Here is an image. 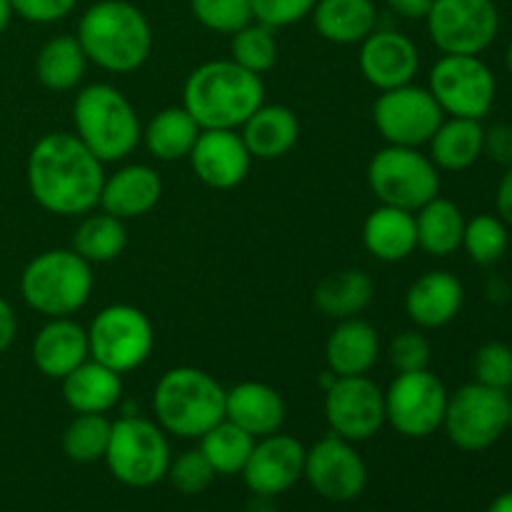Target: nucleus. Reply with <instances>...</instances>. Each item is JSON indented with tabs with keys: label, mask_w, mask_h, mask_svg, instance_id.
Segmentation results:
<instances>
[{
	"label": "nucleus",
	"mask_w": 512,
	"mask_h": 512,
	"mask_svg": "<svg viewBox=\"0 0 512 512\" xmlns=\"http://www.w3.org/2000/svg\"><path fill=\"white\" fill-rule=\"evenodd\" d=\"M25 180L35 203L58 218L93 213L105 183L103 163L75 133H48L33 145Z\"/></svg>",
	"instance_id": "1"
},
{
	"label": "nucleus",
	"mask_w": 512,
	"mask_h": 512,
	"mask_svg": "<svg viewBox=\"0 0 512 512\" xmlns=\"http://www.w3.org/2000/svg\"><path fill=\"white\" fill-rule=\"evenodd\" d=\"M265 103L263 78L233 60H208L188 75L183 108L200 130H238Z\"/></svg>",
	"instance_id": "2"
},
{
	"label": "nucleus",
	"mask_w": 512,
	"mask_h": 512,
	"mask_svg": "<svg viewBox=\"0 0 512 512\" xmlns=\"http://www.w3.org/2000/svg\"><path fill=\"white\" fill-rule=\"evenodd\" d=\"M80 48L88 63L108 73H133L153 53V28L138 5L128 0H98L78 23Z\"/></svg>",
	"instance_id": "3"
},
{
	"label": "nucleus",
	"mask_w": 512,
	"mask_h": 512,
	"mask_svg": "<svg viewBox=\"0 0 512 512\" xmlns=\"http://www.w3.org/2000/svg\"><path fill=\"white\" fill-rule=\"evenodd\" d=\"M153 410L168 435L200 440L225 420V388L200 368H170L155 383Z\"/></svg>",
	"instance_id": "4"
},
{
	"label": "nucleus",
	"mask_w": 512,
	"mask_h": 512,
	"mask_svg": "<svg viewBox=\"0 0 512 512\" xmlns=\"http://www.w3.org/2000/svg\"><path fill=\"white\" fill-rule=\"evenodd\" d=\"M73 125L80 143L100 163L128 158L143 140L133 103L108 83H93L75 95Z\"/></svg>",
	"instance_id": "5"
},
{
	"label": "nucleus",
	"mask_w": 512,
	"mask_h": 512,
	"mask_svg": "<svg viewBox=\"0 0 512 512\" xmlns=\"http://www.w3.org/2000/svg\"><path fill=\"white\" fill-rule=\"evenodd\" d=\"M93 265L73 248H53L35 255L20 275L25 305L45 318H70L93 295Z\"/></svg>",
	"instance_id": "6"
},
{
	"label": "nucleus",
	"mask_w": 512,
	"mask_h": 512,
	"mask_svg": "<svg viewBox=\"0 0 512 512\" xmlns=\"http://www.w3.org/2000/svg\"><path fill=\"white\" fill-rule=\"evenodd\" d=\"M105 465L118 483L128 488H153L168 475L170 443L168 433L153 420L140 415H123L110 428Z\"/></svg>",
	"instance_id": "7"
},
{
	"label": "nucleus",
	"mask_w": 512,
	"mask_h": 512,
	"mask_svg": "<svg viewBox=\"0 0 512 512\" xmlns=\"http://www.w3.org/2000/svg\"><path fill=\"white\" fill-rule=\"evenodd\" d=\"M368 185L380 205L415 213L440 195V170L418 148L385 145L368 163Z\"/></svg>",
	"instance_id": "8"
},
{
	"label": "nucleus",
	"mask_w": 512,
	"mask_h": 512,
	"mask_svg": "<svg viewBox=\"0 0 512 512\" xmlns=\"http://www.w3.org/2000/svg\"><path fill=\"white\" fill-rule=\"evenodd\" d=\"M88 345L90 358L123 375L148 363L155 348V330L143 310L128 303H115L93 318Z\"/></svg>",
	"instance_id": "9"
},
{
	"label": "nucleus",
	"mask_w": 512,
	"mask_h": 512,
	"mask_svg": "<svg viewBox=\"0 0 512 512\" xmlns=\"http://www.w3.org/2000/svg\"><path fill=\"white\" fill-rule=\"evenodd\" d=\"M510 398L503 390L468 383L448 398L443 428L450 443L465 453H480L498 443L508 430Z\"/></svg>",
	"instance_id": "10"
},
{
	"label": "nucleus",
	"mask_w": 512,
	"mask_h": 512,
	"mask_svg": "<svg viewBox=\"0 0 512 512\" xmlns=\"http://www.w3.org/2000/svg\"><path fill=\"white\" fill-rule=\"evenodd\" d=\"M428 90L450 118L483 120L493 110L498 83L480 55H443L430 70Z\"/></svg>",
	"instance_id": "11"
},
{
	"label": "nucleus",
	"mask_w": 512,
	"mask_h": 512,
	"mask_svg": "<svg viewBox=\"0 0 512 512\" xmlns=\"http://www.w3.org/2000/svg\"><path fill=\"white\" fill-rule=\"evenodd\" d=\"M450 393L430 370L398 373L385 390V423L410 440L430 438L443 428Z\"/></svg>",
	"instance_id": "12"
},
{
	"label": "nucleus",
	"mask_w": 512,
	"mask_h": 512,
	"mask_svg": "<svg viewBox=\"0 0 512 512\" xmlns=\"http://www.w3.org/2000/svg\"><path fill=\"white\" fill-rule=\"evenodd\" d=\"M425 25L443 55H480L498 38L500 13L493 0H435Z\"/></svg>",
	"instance_id": "13"
},
{
	"label": "nucleus",
	"mask_w": 512,
	"mask_h": 512,
	"mask_svg": "<svg viewBox=\"0 0 512 512\" xmlns=\"http://www.w3.org/2000/svg\"><path fill=\"white\" fill-rule=\"evenodd\" d=\"M443 120L445 113L435 103L433 93L413 83L383 90L373 105V123L388 145H428Z\"/></svg>",
	"instance_id": "14"
},
{
	"label": "nucleus",
	"mask_w": 512,
	"mask_h": 512,
	"mask_svg": "<svg viewBox=\"0 0 512 512\" xmlns=\"http://www.w3.org/2000/svg\"><path fill=\"white\" fill-rule=\"evenodd\" d=\"M323 410L330 433L350 443H365L385 425V390L368 375L335 378L325 388Z\"/></svg>",
	"instance_id": "15"
},
{
	"label": "nucleus",
	"mask_w": 512,
	"mask_h": 512,
	"mask_svg": "<svg viewBox=\"0 0 512 512\" xmlns=\"http://www.w3.org/2000/svg\"><path fill=\"white\" fill-rule=\"evenodd\" d=\"M310 488L330 503H350L368 485V468L355 443L330 433L305 450V473Z\"/></svg>",
	"instance_id": "16"
},
{
	"label": "nucleus",
	"mask_w": 512,
	"mask_h": 512,
	"mask_svg": "<svg viewBox=\"0 0 512 512\" xmlns=\"http://www.w3.org/2000/svg\"><path fill=\"white\" fill-rule=\"evenodd\" d=\"M305 473V448L293 435L273 433L258 438L248 463L243 468V480L248 490L258 498H278L288 493Z\"/></svg>",
	"instance_id": "17"
},
{
	"label": "nucleus",
	"mask_w": 512,
	"mask_h": 512,
	"mask_svg": "<svg viewBox=\"0 0 512 512\" xmlns=\"http://www.w3.org/2000/svg\"><path fill=\"white\" fill-rule=\"evenodd\" d=\"M358 65L363 78L383 93L413 83L420 70V50L400 30L375 28L360 43Z\"/></svg>",
	"instance_id": "18"
},
{
	"label": "nucleus",
	"mask_w": 512,
	"mask_h": 512,
	"mask_svg": "<svg viewBox=\"0 0 512 512\" xmlns=\"http://www.w3.org/2000/svg\"><path fill=\"white\" fill-rule=\"evenodd\" d=\"M188 158L200 183L213 190L238 188L253 163V155L235 130H200Z\"/></svg>",
	"instance_id": "19"
},
{
	"label": "nucleus",
	"mask_w": 512,
	"mask_h": 512,
	"mask_svg": "<svg viewBox=\"0 0 512 512\" xmlns=\"http://www.w3.org/2000/svg\"><path fill=\"white\" fill-rule=\"evenodd\" d=\"M465 303L463 283L448 270L420 275L405 293V313L418 328L438 330L458 318Z\"/></svg>",
	"instance_id": "20"
},
{
	"label": "nucleus",
	"mask_w": 512,
	"mask_h": 512,
	"mask_svg": "<svg viewBox=\"0 0 512 512\" xmlns=\"http://www.w3.org/2000/svg\"><path fill=\"white\" fill-rule=\"evenodd\" d=\"M163 195V180L150 165L133 163L105 175L100 190V210L120 220H133L148 215Z\"/></svg>",
	"instance_id": "21"
},
{
	"label": "nucleus",
	"mask_w": 512,
	"mask_h": 512,
	"mask_svg": "<svg viewBox=\"0 0 512 512\" xmlns=\"http://www.w3.org/2000/svg\"><path fill=\"white\" fill-rule=\"evenodd\" d=\"M88 358V330L73 318H48L33 340L35 368L50 380H63Z\"/></svg>",
	"instance_id": "22"
},
{
	"label": "nucleus",
	"mask_w": 512,
	"mask_h": 512,
	"mask_svg": "<svg viewBox=\"0 0 512 512\" xmlns=\"http://www.w3.org/2000/svg\"><path fill=\"white\" fill-rule=\"evenodd\" d=\"M225 420L243 428L255 440L280 433L285 423V400L275 388L245 380L225 390Z\"/></svg>",
	"instance_id": "23"
},
{
	"label": "nucleus",
	"mask_w": 512,
	"mask_h": 512,
	"mask_svg": "<svg viewBox=\"0 0 512 512\" xmlns=\"http://www.w3.org/2000/svg\"><path fill=\"white\" fill-rule=\"evenodd\" d=\"M380 358L378 330L363 318L338 320L335 330L325 343V360L335 378L368 375V370Z\"/></svg>",
	"instance_id": "24"
},
{
	"label": "nucleus",
	"mask_w": 512,
	"mask_h": 512,
	"mask_svg": "<svg viewBox=\"0 0 512 512\" xmlns=\"http://www.w3.org/2000/svg\"><path fill=\"white\" fill-rule=\"evenodd\" d=\"M63 400L75 415H105L123 398V380L120 373L108 365L88 358L83 365L65 375Z\"/></svg>",
	"instance_id": "25"
},
{
	"label": "nucleus",
	"mask_w": 512,
	"mask_h": 512,
	"mask_svg": "<svg viewBox=\"0 0 512 512\" xmlns=\"http://www.w3.org/2000/svg\"><path fill=\"white\" fill-rule=\"evenodd\" d=\"M363 245L373 258L383 263H400L410 258L418 248L415 213L393 205L375 208L363 223Z\"/></svg>",
	"instance_id": "26"
},
{
	"label": "nucleus",
	"mask_w": 512,
	"mask_h": 512,
	"mask_svg": "<svg viewBox=\"0 0 512 512\" xmlns=\"http://www.w3.org/2000/svg\"><path fill=\"white\" fill-rule=\"evenodd\" d=\"M245 148L258 160H278L295 148L300 138V120L288 105H260L243 123Z\"/></svg>",
	"instance_id": "27"
},
{
	"label": "nucleus",
	"mask_w": 512,
	"mask_h": 512,
	"mask_svg": "<svg viewBox=\"0 0 512 512\" xmlns=\"http://www.w3.org/2000/svg\"><path fill=\"white\" fill-rule=\"evenodd\" d=\"M310 15L320 38L335 45H360L378 28L373 0H318Z\"/></svg>",
	"instance_id": "28"
},
{
	"label": "nucleus",
	"mask_w": 512,
	"mask_h": 512,
	"mask_svg": "<svg viewBox=\"0 0 512 512\" xmlns=\"http://www.w3.org/2000/svg\"><path fill=\"white\" fill-rule=\"evenodd\" d=\"M485 128L480 120L445 118L430 138V160L438 170L460 173L473 168L483 155Z\"/></svg>",
	"instance_id": "29"
},
{
	"label": "nucleus",
	"mask_w": 512,
	"mask_h": 512,
	"mask_svg": "<svg viewBox=\"0 0 512 512\" xmlns=\"http://www.w3.org/2000/svg\"><path fill=\"white\" fill-rule=\"evenodd\" d=\"M375 283L365 270L348 268L325 275L315 288V308L333 320L358 318L373 303Z\"/></svg>",
	"instance_id": "30"
},
{
	"label": "nucleus",
	"mask_w": 512,
	"mask_h": 512,
	"mask_svg": "<svg viewBox=\"0 0 512 512\" xmlns=\"http://www.w3.org/2000/svg\"><path fill=\"white\" fill-rule=\"evenodd\" d=\"M463 210L448 198H433L423 208L415 210V230H418V248L433 258H448L463 248L465 235Z\"/></svg>",
	"instance_id": "31"
},
{
	"label": "nucleus",
	"mask_w": 512,
	"mask_h": 512,
	"mask_svg": "<svg viewBox=\"0 0 512 512\" xmlns=\"http://www.w3.org/2000/svg\"><path fill=\"white\" fill-rule=\"evenodd\" d=\"M200 135V125L193 115L180 105V108H165L145 125L143 143L153 158L173 163V160L188 158L195 140Z\"/></svg>",
	"instance_id": "32"
},
{
	"label": "nucleus",
	"mask_w": 512,
	"mask_h": 512,
	"mask_svg": "<svg viewBox=\"0 0 512 512\" xmlns=\"http://www.w3.org/2000/svg\"><path fill=\"white\" fill-rule=\"evenodd\" d=\"M85 68H88V58L75 35H55L45 40L35 58V75L40 85L55 93L73 90L83 80Z\"/></svg>",
	"instance_id": "33"
},
{
	"label": "nucleus",
	"mask_w": 512,
	"mask_h": 512,
	"mask_svg": "<svg viewBox=\"0 0 512 512\" xmlns=\"http://www.w3.org/2000/svg\"><path fill=\"white\" fill-rule=\"evenodd\" d=\"M128 245V230H125V220L108 215L105 210L100 213L83 215L73 233V250L90 265L113 263L120 258Z\"/></svg>",
	"instance_id": "34"
},
{
	"label": "nucleus",
	"mask_w": 512,
	"mask_h": 512,
	"mask_svg": "<svg viewBox=\"0 0 512 512\" xmlns=\"http://www.w3.org/2000/svg\"><path fill=\"white\" fill-rule=\"evenodd\" d=\"M253 445V435H248L230 420H220L200 438V453L208 458L215 475H240L253 453Z\"/></svg>",
	"instance_id": "35"
},
{
	"label": "nucleus",
	"mask_w": 512,
	"mask_h": 512,
	"mask_svg": "<svg viewBox=\"0 0 512 512\" xmlns=\"http://www.w3.org/2000/svg\"><path fill=\"white\" fill-rule=\"evenodd\" d=\"M110 423L105 415H75L63 433V453L73 463L88 465L105 458L110 443Z\"/></svg>",
	"instance_id": "36"
},
{
	"label": "nucleus",
	"mask_w": 512,
	"mask_h": 512,
	"mask_svg": "<svg viewBox=\"0 0 512 512\" xmlns=\"http://www.w3.org/2000/svg\"><path fill=\"white\" fill-rule=\"evenodd\" d=\"M230 60L248 70V73H268L275 65V60H278L275 30L258 23V20H250L248 25L235 30L233 40H230Z\"/></svg>",
	"instance_id": "37"
},
{
	"label": "nucleus",
	"mask_w": 512,
	"mask_h": 512,
	"mask_svg": "<svg viewBox=\"0 0 512 512\" xmlns=\"http://www.w3.org/2000/svg\"><path fill=\"white\" fill-rule=\"evenodd\" d=\"M510 245V230L498 215H475L465 223L463 248L478 265H495Z\"/></svg>",
	"instance_id": "38"
},
{
	"label": "nucleus",
	"mask_w": 512,
	"mask_h": 512,
	"mask_svg": "<svg viewBox=\"0 0 512 512\" xmlns=\"http://www.w3.org/2000/svg\"><path fill=\"white\" fill-rule=\"evenodd\" d=\"M195 20L213 33L233 35L253 20L250 0H190Z\"/></svg>",
	"instance_id": "39"
},
{
	"label": "nucleus",
	"mask_w": 512,
	"mask_h": 512,
	"mask_svg": "<svg viewBox=\"0 0 512 512\" xmlns=\"http://www.w3.org/2000/svg\"><path fill=\"white\" fill-rule=\"evenodd\" d=\"M475 383L488 385V388L508 393L512 388V348L505 343H485L480 345L473 360Z\"/></svg>",
	"instance_id": "40"
},
{
	"label": "nucleus",
	"mask_w": 512,
	"mask_h": 512,
	"mask_svg": "<svg viewBox=\"0 0 512 512\" xmlns=\"http://www.w3.org/2000/svg\"><path fill=\"white\" fill-rule=\"evenodd\" d=\"M165 478L173 483V488L183 495H200L213 485L215 470L210 468L208 458L198 450H185L178 458L170 460V468Z\"/></svg>",
	"instance_id": "41"
},
{
	"label": "nucleus",
	"mask_w": 512,
	"mask_h": 512,
	"mask_svg": "<svg viewBox=\"0 0 512 512\" xmlns=\"http://www.w3.org/2000/svg\"><path fill=\"white\" fill-rule=\"evenodd\" d=\"M430 355H433L430 340L420 330H403L388 345V360L398 373L428 370Z\"/></svg>",
	"instance_id": "42"
},
{
	"label": "nucleus",
	"mask_w": 512,
	"mask_h": 512,
	"mask_svg": "<svg viewBox=\"0 0 512 512\" xmlns=\"http://www.w3.org/2000/svg\"><path fill=\"white\" fill-rule=\"evenodd\" d=\"M318 0H250L253 5V20L268 25V28H288L300 23L313 13Z\"/></svg>",
	"instance_id": "43"
},
{
	"label": "nucleus",
	"mask_w": 512,
	"mask_h": 512,
	"mask_svg": "<svg viewBox=\"0 0 512 512\" xmlns=\"http://www.w3.org/2000/svg\"><path fill=\"white\" fill-rule=\"evenodd\" d=\"M10 3H13V13L18 18L35 25H50L68 18L78 0H10Z\"/></svg>",
	"instance_id": "44"
},
{
	"label": "nucleus",
	"mask_w": 512,
	"mask_h": 512,
	"mask_svg": "<svg viewBox=\"0 0 512 512\" xmlns=\"http://www.w3.org/2000/svg\"><path fill=\"white\" fill-rule=\"evenodd\" d=\"M483 155H488L493 163L510 168L512 165V125L510 123H495L485 130Z\"/></svg>",
	"instance_id": "45"
},
{
	"label": "nucleus",
	"mask_w": 512,
	"mask_h": 512,
	"mask_svg": "<svg viewBox=\"0 0 512 512\" xmlns=\"http://www.w3.org/2000/svg\"><path fill=\"white\" fill-rule=\"evenodd\" d=\"M15 335H18V318H15L13 305L0 298V355L13 345Z\"/></svg>",
	"instance_id": "46"
},
{
	"label": "nucleus",
	"mask_w": 512,
	"mask_h": 512,
	"mask_svg": "<svg viewBox=\"0 0 512 512\" xmlns=\"http://www.w3.org/2000/svg\"><path fill=\"white\" fill-rule=\"evenodd\" d=\"M393 13H398L405 20H425L435 0H385Z\"/></svg>",
	"instance_id": "47"
},
{
	"label": "nucleus",
	"mask_w": 512,
	"mask_h": 512,
	"mask_svg": "<svg viewBox=\"0 0 512 512\" xmlns=\"http://www.w3.org/2000/svg\"><path fill=\"white\" fill-rule=\"evenodd\" d=\"M495 208H498V218L503 220L508 228H512V165L505 170L503 180L498 185V193H495Z\"/></svg>",
	"instance_id": "48"
},
{
	"label": "nucleus",
	"mask_w": 512,
	"mask_h": 512,
	"mask_svg": "<svg viewBox=\"0 0 512 512\" xmlns=\"http://www.w3.org/2000/svg\"><path fill=\"white\" fill-rule=\"evenodd\" d=\"M13 3H10V0H0V35L5 33V30H8V25H10V20H13Z\"/></svg>",
	"instance_id": "49"
},
{
	"label": "nucleus",
	"mask_w": 512,
	"mask_h": 512,
	"mask_svg": "<svg viewBox=\"0 0 512 512\" xmlns=\"http://www.w3.org/2000/svg\"><path fill=\"white\" fill-rule=\"evenodd\" d=\"M488 512H512V490H510V493L498 495V498L490 503Z\"/></svg>",
	"instance_id": "50"
},
{
	"label": "nucleus",
	"mask_w": 512,
	"mask_h": 512,
	"mask_svg": "<svg viewBox=\"0 0 512 512\" xmlns=\"http://www.w3.org/2000/svg\"><path fill=\"white\" fill-rule=\"evenodd\" d=\"M505 63H508V70H510V75H512V40H510V45H508V53H505Z\"/></svg>",
	"instance_id": "51"
},
{
	"label": "nucleus",
	"mask_w": 512,
	"mask_h": 512,
	"mask_svg": "<svg viewBox=\"0 0 512 512\" xmlns=\"http://www.w3.org/2000/svg\"><path fill=\"white\" fill-rule=\"evenodd\" d=\"M508 428L512 430V400H510V420H508Z\"/></svg>",
	"instance_id": "52"
}]
</instances>
